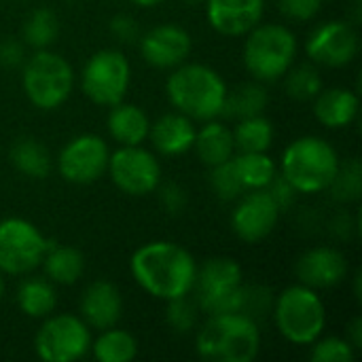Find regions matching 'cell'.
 Returning <instances> with one entry per match:
<instances>
[{"instance_id": "cell-1", "label": "cell", "mask_w": 362, "mask_h": 362, "mask_svg": "<svg viewBox=\"0 0 362 362\" xmlns=\"http://www.w3.org/2000/svg\"><path fill=\"white\" fill-rule=\"evenodd\" d=\"M129 272L144 293L161 301H172L193 293L197 263L180 244L157 240L142 244L132 255Z\"/></svg>"}, {"instance_id": "cell-2", "label": "cell", "mask_w": 362, "mask_h": 362, "mask_svg": "<svg viewBox=\"0 0 362 362\" xmlns=\"http://www.w3.org/2000/svg\"><path fill=\"white\" fill-rule=\"evenodd\" d=\"M227 91L223 76L214 68L197 62H185L172 68L165 81V93L172 108L202 123L223 115Z\"/></svg>"}, {"instance_id": "cell-3", "label": "cell", "mask_w": 362, "mask_h": 362, "mask_svg": "<svg viewBox=\"0 0 362 362\" xmlns=\"http://www.w3.org/2000/svg\"><path fill=\"white\" fill-rule=\"evenodd\" d=\"M197 354L210 362H252L261 352V329L244 312L208 316L195 337Z\"/></svg>"}, {"instance_id": "cell-4", "label": "cell", "mask_w": 362, "mask_h": 362, "mask_svg": "<svg viewBox=\"0 0 362 362\" xmlns=\"http://www.w3.org/2000/svg\"><path fill=\"white\" fill-rule=\"evenodd\" d=\"M339 155L331 142L320 136H301L293 140L280 159V176L301 195H316L329 189L339 170Z\"/></svg>"}, {"instance_id": "cell-5", "label": "cell", "mask_w": 362, "mask_h": 362, "mask_svg": "<svg viewBox=\"0 0 362 362\" xmlns=\"http://www.w3.org/2000/svg\"><path fill=\"white\" fill-rule=\"evenodd\" d=\"M297 51L299 42L291 28L282 23H257L246 34L242 62L255 81L274 83L295 64Z\"/></svg>"}, {"instance_id": "cell-6", "label": "cell", "mask_w": 362, "mask_h": 362, "mask_svg": "<svg viewBox=\"0 0 362 362\" xmlns=\"http://www.w3.org/2000/svg\"><path fill=\"white\" fill-rule=\"evenodd\" d=\"M272 312L276 329L293 346H312L327 327L325 301L305 284L284 288L276 297Z\"/></svg>"}, {"instance_id": "cell-7", "label": "cell", "mask_w": 362, "mask_h": 362, "mask_svg": "<svg viewBox=\"0 0 362 362\" xmlns=\"http://www.w3.org/2000/svg\"><path fill=\"white\" fill-rule=\"evenodd\" d=\"M21 87L32 106L40 110H55L74 89V70L59 53L36 49V53L23 62Z\"/></svg>"}, {"instance_id": "cell-8", "label": "cell", "mask_w": 362, "mask_h": 362, "mask_svg": "<svg viewBox=\"0 0 362 362\" xmlns=\"http://www.w3.org/2000/svg\"><path fill=\"white\" fill-rule=\"evenodd\" d=\"M195 303L204 314L240 312L244 303V272L235 259L214 257L197 267L195 276Z\"/></svg>"}, {"instance_id": "cell-9", "label": "cell", "mask_w": 362, "mask_h": 362, "mask_svg": "<svg viewBox=\"0 0 362 362\" xmlns=\"http://www.w3.org/2000/svg\"><path fill=\"white\" fill-rule=\"evenodd\" d=\"M91 329L81 316L51 314L34 337L36 356L45 362H74L91 352Z\"/></svg>"}, {"instance_id": "cell-10", "label": "cell", "mask_w": 362, "mask_h": 362, "mask_svg": "<svg viewBox=\"0 0 362 362\" xmlns=\"http://www.w3.org/2000/svg\"><path fill=\"white\" fill-rule=\"evenodd\" d=\"M132 83L129 59L119 49H100L83 66L81 89L98 106H115L125 100Z\"/></svg>"}, {"instance_id": "cell-11", "label": "cell", "mask_w": 362, "mask_h": 362, "mask_svg": "<svg viewBox=\"0 0 362 362\" xmlns=\"http://www.w3.org/2000/svg\"><path fill=\"white\" fill-rule=\"evenodd\" d=\"M49 240L42 231L19 216L0 221V272L6 276H28L40 267Z\"/></svg>"}, {"instance_id": "cell-12", "label": "cell", "mask_w": 362, "mask_h": 362, "mask_svg": "<svg viewBox=\"0 0 362 362\" xmlns=\"http://www.w3.org/2000/svg\"><path fill=\"white\" fill-rule=\"evenodd\" d=\"M106 172L112 185L121 193L132 197H144L148 193H155L161 185L159 159L142 144L119 146L115 153H110Z\"/></svg>"}, {"instance_id": "cell-13", "label": "cell", "mask_w": 362, "mask_h": 362, "mask_svg": "<svg viewBox=\"0 0 362 362\" xmlns=\"http://www.w3.org/2000/svg\"><path fill=\"white\" fill-rule=\"evenodd\" d=\"M110 148L98 134H81L64 144L57 155V172L72 185H91L108 170Z\"/></svg>"}, {"instance_id": "cell-14", "label": "cell", "mask_w": 362, "mask_h": 362, "mask_svg": "<svg viewBox=\"0 0 362 362\" xmlns=\"http://www.w3.org/2000/svg\"><path fill=\"white\" fill-rule=\"evenodd\" d=\"M361 49V38L350 21L333 19L318 23L305 40V53L314 64L344 68L354 62Z\"/></svg>"}, {"instance_id": "cell-15", "label": "cell", "mask_w": 362, "mask_h": 362, "mask_svg": "<svg viewBox=\"0 0 362 362\" xmlns=\"http://www.w3.org/2000/svg\"><path fill=\"white\" fill-rule=\"evenodd\" d=\"M235 202L238 204L231 212V229L238 240L246 244H257L276 229L280 208L265 189L246 191Z\"/></svg>"}, {"instance_id": "cell-16", "label": "cell", "mask_w": 362, "mask_h": 362, "mask_svg": "<svg viewBox=\"0 0 362 362\" xmlns=\"http://www.w3.org/2000/svg\"><path fill=\"white\" fill-rule=\"evenodd\" d=\"M138 40L144 62L159 70H172L185 64L193 51L191 34L176 23H159L140 34Z\"/></svg>"}, {"instance_id": "cell-17", "label": "cell", "mask_w": 362, "mask_h": 362, "mask_svg": "<svg viewBox=\"0 0 362 362\" xmlns=\"http://www.w3.org/2000/svg\"><path fill=\"white\" fill-rule=\"evenodd\" d=\"M348 259L333 246H314L305 250L295 263V276L299 284L314 291L339 286L348 278Z\"/></svg>"}, {"instance_id": "cell-18", "label": "cell", "mask_w": 362, "mask_h": 362, "mask_svg": "<svg viewBox=\"0 0 362 362\" xmlns=\"http://www.w3.org/2000/svg\"><path fill=\"white\" fill-rule=\"evenodd\" d=\"M206 19L223 36H246L265 13V0H206Z\"/></svg>"}, {"instance_id": "cell-19", "label": "cell", "mask_w": 362, "mask_h": 362, "mask_svg": "<svg viewBox=\"0 0 362 362\" xmlns=\"http://www.w3.org/2000/svg\"><path fill=\"white\" fill-rule=\"evenodd\" d=\"M123 316L121 291L108 280L91 282L81 297V318L89 329L104 331L117 327Z\"/></svg>"}, {"instance_id": "cell-20", "label": "cell", "mask_w": 362, "mask_h": 362, "mask_svg": "<svg viewBox=\"0 0 362 362\" xmlns=\"http://www.w3.org/2000/svg\"><path fill=\"white\" fill-rule=\"evenodd\" d=\"M195 121L187 115L174 110L161 115L155 123H151L148 138L153 148L163 157H178L193 148L195 142Z\"/></svg>"}, {"instance_id": "cell-21", "label": "cell", "mask_w": 362, "mask_h": 362, "mask_svg": "<svg viewBox=\"0 0 362 362\" xmlns=\"http://www.w3.org/2000/svg\"><path fill=\"white\" fill-rule=\"evenodd\" d=\"M358 95L346 87L320 89L314 98V117L327 129H344L358 115Z\"/></svg>"}, {"instance_id": "cell-22", "label": "cell", "mask_w": 362, "mask_h": 362, "mask_svg": "<svg viewBox=\"0 0 362 362\" xmlns=\"http://www.w3.org/2000/svg\"><path fill=\"white\" fill-rule=\"evenodd\" d=\"M106 129L119 146H138L148 138L151 121L140 106L121 100L119 104L110 106Z\"/></svg>"}, {"instance_id": "cell-23", "label": "cell", "mask_w": 362, "mask_h": 362, "mask_svg": "<svg viewBox=\"0 0 362 362\" xmlns=\"http://www.w3.org/2000/svg\"><path fill=\"white\" fill-rule=\"evenodd\" d=\"M193 148L197 153V159L206 168L221 165L235 155L233 132L216 119L204 121V125L195 132Z\"/></svg>"}, {"instance_id": "cell-24", "label": "cell", "mask_w": 362, "mask_h": 362, "mask_svg": "<svg viewBox=\"0 0 362 362\" xmlns=\"http://www.w3.org/2000/svg\"><path fill=\"white\" fill-rule=\"evenodd\" d=\"M40 265L45 269V278L57 286H72L74 282L81 280L85 272V259L76 248L62 246L51 240Z\"/></svg>"}, {"instance_id": "cell-25", "label": "cell", "mask_w": 362, "mask_h": 362, "mask_svg": "<svg viewBox=\"0 0 362 362\" xmlns=\"http://www.w3.org/2000/svg\"><path fill=\"white\" fill-rule=\"evenodd\" d=\"M15 299L19 310L34 320L51 316L57 308L55 284L47 278H25L23 282H19Z\"/></svg>"}, {"instance_id": "cell-26", "label": "cell", "mask_w": 362, "mask_h": 362, "mask_svg": "<svg viewBox=\"0 0 362 362\" xmlns=\"http://www.w3.org/2000/svg\"><path fill=\"white\" fill-rule=\"evenodd\" d=\"M11 163L13 168L32 178V180H42L51 174L53 170V159L51 153L47 151V146L36 140V138H19L13 146H11Z\"/></svg>"}, {"instance_id": "cell-27", "label": "cell", "mask_w": 362, "mask_h": 362, "mask_svg": "<svg viewBox=\"0 0 362 362\" xmlns=\"http://www.w3.org/2000/svg\"><path fill=\"white\" fill-rule=\"evenodd\" d=\"M233 132V142H235V153H267L276 129L274 123L265 115H255L240 119Z\"/></svg>"}, {"instance_id": "cell-28", "label": "cell", "mask_w": 362, "mask_h": 362, "mask_svg": "<svg viewBox=\"0 0 362 362\" xmlns=\"http://www.w3.org/2000/svg\"><path fill=\"white\" fill-rule=\"evenodd\" d=\"M231 161L246 191L267 189L278 174L276 161L267 153H235Z\"/></svg>"}, {"instance_id": "cell-29", "label": "cell", "mask_w": 362, "mask_h": 362, "mask_svg": "<svg viewBox=\"0 0 362 362\" xmlns=\"http://www.w3.org/2000/svg\"><path fill=\"white\" fill-rule=\"evenodd\" d=\"M91 352L100 362H132L138 354V341L129 331L110 327L91 341Z\"/></svg>"}, {"instance_id": "cell-30", "label": "cell", "mask_w": 362, "mask_h": 362, "mask_svg": "<svg viewBox=\"0 0 362 362\" xmlns=\"http://www.w3.org/2000/svg\"><path fill=\"white\" fill-rule=\"evenodd\" d=\"M269 104V95L263 87V83H244L233 91H227L223 115L231 119H246L255 115H263Z\"/></svg>"}, {"instance_id": "cell-31", "label": "cell", "mask_w": 362, "mask_h": 362, "mask_svg": "<svg viewBox=\"0 0 362 362\" xmlns=\"http://www.w3.org/2000/svg\"><path fill=\"white\" fill-rule=\"evenodd\" d=\"M59 36V19L55 11L47 6L34 8L21 25V40L32 49H49Z\"/></svg>"}, {"instance_id": "cell-32", "label": "cell", "mask_w": 362, "mask_h": 362, "mask_svg": "<svg viewBox=\"0 0 362 362\" xmlns=\"http://www.w3.org/2000/svg\"><path fill=\"white\" fill-rule=\"evenodd\" d=\"M284 89L291 98L299 102H310L320 93L322 76L318 68L312 64H299V66L293 64L288 72L284 74Z\"/></svg>"}, {"instance_id": "cell-33", "label": "cell", "mask_w": 362, "mask_h": 362, "mask_svg": "<svg viewBox=\"0 0 362 362\" xmlns=\"http://www.w3.org/2000/svg\"><path fill=\"white\" fill-rule=\"evenodd\" d=\"M331 197L339 204H352L358 202L362 193V168L358 159H350L346 165L339 163V170L335 178L331 180L329 189Z\"/></svg>"}, {"instance_id": "cell-34", "label": "cell", "mask_w": 362, "mask_h": 362, "mask_svg": "<svg viewBox=\"0 0 362 362\" xmlns=\"http://www.w3.org/2000/svg\"><path fill=\"white\" fill-rule=\"evenodd\" d=\"M208 182H210L212 191L216 193V197L223 199V202H235L240 195L246 193V189H244V185H242V180H240L231 159L221 163V165L210 168Z\"/></svg>"}, {"instance_id": "cell-35", "label": "cell", "mask_w": 362, "mask_h": 362, "mask_svg": "<svg viewBox=\"0 0 362 362\" xmlns=\"http://www.w3.org/2000/svg\"><path fill=\"white\" fill-rule=\"evenodd\" d=\"M356 358V348L346 337H318L312 344V362H352Z\"/></svg>"}, {"instance_id": "cell-36", "label": "cell", "mask_w": 362, "mask_h": 362, "mask_svg": "<svg viewBox=\"0 0 362 362\" xmlns=\"http://www.w3.org/2000/svg\"><path fill=\"white\" fill-rule=\"evenodd\" d=\"M165 320L172 331L176 333H189L197 325V303H193L189 297L172 299L168 301Z\"/></svg>"}, {"instance_id": "cell-37", "label": "cell", "mask_w": 362, "mask_h": 362, "mask_svg": "<svg viewBox=\"0 0 362 362\" xmlns=\"http://www.w3.org/2000/svg\"><path fill=\"white\" fill-rule=\"evenodd\" d=\"M325 0H280V11L286 19L291 21H312L320 8H322Z\"/></svg>"}, {"instance_id": "cell-38", "label": "cell", "mask_w": 362, "mask_h": 362, "mask_svg": "<svg viewBox=\"0 0 362 362\" xmlns=\"http://www.w3.org/2000/svg\"><path fill=\"white\" fill-rule=\"evenodd\" d=\"M110 34L119 40V42H134L140 38V25L138 21L127 15V13H119L110 19Z\"/></svg>"}, {"instance_id": "cell-39", "label": "cell", "mask_w": 362, "mask_h": 362, "mask_svg": "<svg viewBox=\"0 0 362 362\" xmlns=\"http://www.w3.org/2000/svg\"><path fill=\"white\" fill-rule=\"evenodd\" d=\"M265 191L272 195V199L276 202V206L280 208V212L288 210V208L295 204L297 195H299V193L293 189V185H291L288 180H284L280 174H276V178L269 182V187H267Z\"/></svg>"}, {"instance_id": "cell-40", "label": "cell", "mask_w": 362, "mask_h": 362, "mask_svg": "<svg viewBox=\"0 0 362 362\" xmlns=\"http://www.w3.org/2000/svg\"><path fill=\"white\" fill-rule=\"evenodd\" d=\"M159 202L168 214H180L187 208V193L180 185L172 182V185H165L159 189Z\"/></svg>"}, {"instance_id": "cell-41", "label": "cell", "mask_w": 362, "mask_h": 362, "mask_svg": "<svg viewBox=\"0 0 362 362\" xmlns=\"http://www.w3.org/2000/svg\"><path fill=\"white\" fill-rule=\"evenodd\" d=\"M25 62V45L17 38H4L0 42V66L4 68H17Z\"/></svg>"}, {"instance_id": "cell-42", "label": "cell", "mask_w": 362, "mask_h": 362, "mask_svg": "<svg viewBox=\"0 0 362 362\" xmlns=\"http://www.w3.org/2000/svg\"><path fill=\"white\" fill-rule=\"evenodd\" d=\"M346 339L356 348V350H361L362 346V320L361 318H354L350 325H348V335H346Z\"/></svg>"}, {"instance_id": "cell-43", "label": "cell", "mask_w": 362, "mask_h": 362, "mask_svg": "<svg viewBox=\"0 0 362 362\" xmlns=\"http://www.w3.org/2000/svg\"><path fill=\"white\" fill-rule=\"evenodd\" d=\"M129 2H134L136 6H142V8H153L159 2H163V0H129Z\"/></svg>"}, {"instance_id": "cell-44", "label": "cell", "mask_w": 362, "mask_h": 362, "mask_svg": "<svg viewBox=\"0 0 362 362\" xmlns=\"http://www.w3.org/2000/svg\"><path fill=\"white\" fill-rule=\"evenodd\" d=\"M187 6H199V4H204L206 0H182Z\"/></svg>"}, {"instance_id": "cell-45", "label": "cell", "mask_w": 362, "mask_h": 362, "mask_svg": "<svg viewBox=\"0 0 362 362\" xmlns=\"http://www.w3.org/2000/svg\"><path fill=\"white\" fill-rule=\"evenodd\" d=\"M4 274L0 272V301H2V297H4V278H2Z\"/></svg>"}]
</instances>
